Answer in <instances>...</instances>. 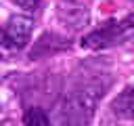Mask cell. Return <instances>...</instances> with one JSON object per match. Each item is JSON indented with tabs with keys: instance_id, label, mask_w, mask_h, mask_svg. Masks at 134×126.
Returning a JSON list of instances; mask_svg holds the SVG:
<instances>
[{
	"instance_id": "obj_6",
	"label": "cell",
	"mask_w": 134,
	"mask_h": 126,
	"mask_svg": "<svg viewBox=\"0 0 134 126\" xmlns=\"http://www.w3.org/2000/svg\"><path fill=\"white\" fill-rule=\"evenodd\" d=\"M111 113L119 120L134 118V86H124L121 92L111 101Z\"/></svg>"
},
{
	"instance_id": "obj_5",
	"label": "cell",
	"mask_w": 134,
	"mask_h": 126,
	"mask_svg": "<svg viewBox=\"0 0 134 126\" xmlns=\"http://www.w3.org/2000/svg\"><path fill=\"white\" fill-rule=\"evenodd\" d=\"M61 50H69V40L59 36V34L46 32L36 40V44H34V48L29 52V59H44V57L57 55Z\"/></svg>"
},
{
	"instance_id": "obj_1",
	"label": "cell",
	"mask_w": 134,
	"mask_h": 126,
	"mask_svg": "<svg viewBox=\"0 0 134 126\" xmlns=\"http://www.w3.org/2000/svg\"><path fill=\"white\" fill-rule=\"evenodd\" d=\"M109 80L100 82L98 78L82 82L77 88H73L57 107V122L61 124H88L94 116V109L98 101L103 99L105 90L109 88Z\"/></svg>"
},
{
	"instance_id": "obj_4",
	"label": "cell",
	"mask_w": 134,
	"mask_h": 126,
	"mask_svg": "<svg viewBox=\"0 0 134 126\" xmlns=\"http://www.w3.org/2000/svg\"><path fill=\"white\" fill-rule=\"evenodd\" d=\"M54 13L59 23L69 32H80L90 23V8L82 0H59Z\"/></svg>"
},
{
	"instance_id": "obj_7",
	"label": "cell",
	"mask_w": 134,
	"mask_h": 126,
	"mask_svg": "<svg viewBox=\"0 0 134 126\" xmlns=\"http://www.w3.org/2000/svg\"><path fill=\"white\" fill-rule=\"evenodd\" d=\"M23 122H25V124H34V126H36V124L44 126V124H48V122H50V118H48L46 109H42V107H31V109H27V111H25Z\"/></svg>"
},
{
	"instance_id": "obj_3",
	"label": "cell",
	"mask_w": 134,
	"mask_h": 126,
	"mask_svg": "<svg viewBox=\"0 0 134 126\" xmlns=\"http://www.w3.org/2000/svg\"><path fill=\"white\" fill-rule=\"evenodd\" d=\"M34 29V19L27 15H13L0 29V44L10 50H21L29 42Z\"/></svg>"
},
{
	"instance_id": "obj_2",
	"label": "cell",
	"mask_w": 134,
	"mask_h": 126,
	"mask_svg": "<svg viewBox=\"0 0 134 126\" xmlns=\"http://www.w3.org/2000/svg\"><path fill=\"white\" fill-rule=\"evenodd\" d=\"M130 38H134V13L124 17L121 21H109L103 27L86 34L82 38V46L98 50V48H109V46L121 44Z\"/></svg>"
},
{
	"instance_id": "obj_8",
	"label": "cell",
	"mask_w": 134,
	"mask_h": 126,
	"mask_svg": "<svg viewBox=\"0 0 134 126\" xmlns=\"http://www.w3.org/2000/svg\"><path fill=\"white\" fill-rule=\"evenodd\" d=\"M15 4L19 8H23V10H36L38 4H40V0H15Z\"/></svg>"
}]
</instances>
